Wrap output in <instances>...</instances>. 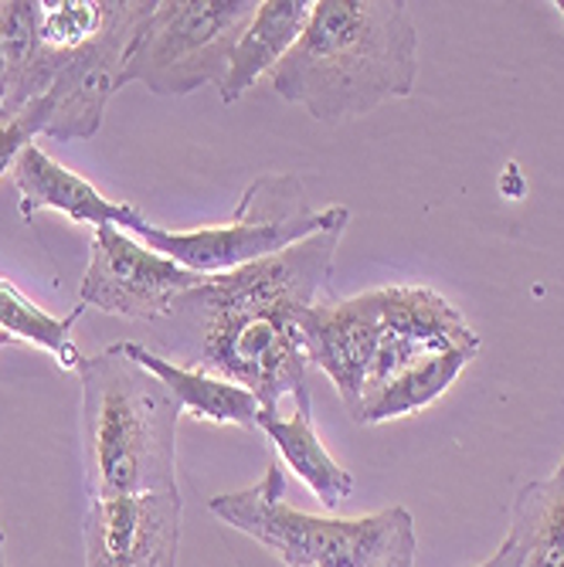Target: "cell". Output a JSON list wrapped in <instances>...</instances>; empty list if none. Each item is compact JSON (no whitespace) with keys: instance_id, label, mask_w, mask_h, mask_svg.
Listing matches in <instances>:
<instances>
[{"instance_id":"21","label":"cell","mask_w":564,"mask_h":567,"mask_svg":"<svg viewBox=\"0 0 564 567\" xmlns=\"http://www.w3.org/2000/svg\"><path fill=\"white\" fill-rule=\"evenodd\" d=\"M0 567H8V550H4V530H0Z\"/></svg>"},{"instance_id":"15","label":"cell","mask_w":564,"mask_h":567,"mask_svg":"<svg viewBox=\"0 0 564 567\" xmlns=\"http://www.w3.org/2000/svg\"><path fill=\"white\" fill-rule=\"evenodd\" d=\"M506 537L521 547V567H564V458L517 493Z\"/></svg>"},{"instance_id":"16","label":"cell","mask_w":564,"mask_h":567,"mask_svg":"<svg viewBox=\"0 0 564 567\" xmlns=\"http://www.w3.org/2000/svg\"><path fill=\"white\" fill-rule=\"evenodd\" d=\"M34 14L38 0H0V123L41 95Z\"/></svg>"},{"instance_id":"6","label":"cell","mask_w":564,"mask_h":567,"mask_svg":"<svg viewBox=\"0 0 564 567\" xmlns=\"http://www.w3.org/2000/svg\"><path fill=\"white\" fill-rule=\"evenodd\" d=\"M255 8V0H153L126 51L116 89L130 82H143L153 95L218 89Z\"/></svg>"},{"instance_id":"2","label":"cell","mask_w":564,"mask_h":567,"mask_svg":"<svg viewBox=\"0 0 564 567\" xmlns=\"http://www.w3.org/2000/svg\"><path fill=\"white\" fill-rule=\"evenodd\" d=\"M419 79V28L401 0H317L289 55L269 75L279 99L340 126L408 99Z\"/></svg>"},{"instance_id":"17","label":"cell","mask_w":564,"mask_h":567,"mask_svg":"<svg viewBox=\"0 0 564 567\" xmlns=\"http://www.w3.org/2000/svg\"><path fill=\"white\" fill-rule=\"evenodd\" d=\"M473 357L476 353H470V350H455V353H442V357L425 360V364L404 371L401 378L384 384L375 398H368L361 408H357L350 419L357 425H381V422L416 415V411L429 408L435 398H442L455 384V378L463 374V368Z\"/></svg>"},{"instance_id":"4","label":"cell","mask_w":564,"mask_h":567,"mask_svg":"<svg viewBox=\"0 0 564 567\" xmlns=\"http://www.w3.org/2000/svg\"><path fill=\"white\" fill-rule=\"evenodd\" d=\"M208 509L232 530L269 547L286 567H416L419 534L404 506H388L368 517H314L286 503V480L276 462L266 476L212 496Z\"/></svg>"},{"instance_id":"12","label":"cell","mask_w":564,"mask_h":567,"mask_svg":"<svg viewBox=\"0 0 564 567\" xmlns=\"http://www.w3.org/2000/svg\"><path fill=\"white\" fill-rule=\"evenodd\" d=\"M143 371H150L157 378L174 401L181 404V411L187 415L201 419V422H215V425H238V429H255L263 415V401L255 398L248 388L218 378L212 371H201V368H184L177 360L161 357L157 350H150L143 343L123 340L120 343Z\"/></svg>"},{"instance_id":"10","label":"cell","mask_w":564,"mask_h":567,"mask_svg":"<svg viewBox=\"0 0 564 567\" xmlns=\"http://www.w3.org/2000/svg\"><path fill=\"white\" fill-rule=\"evenodd\" d=\"M302 337L306 353H310V368H320L334 381L350 415L365 394L381 337L378 289L310 306L302 313Z\"/></svg>"},{"instance_id":"3","label":"cell","mask_w":564,"mask_h":567,"mask_svg":"<svg viewBox=\"0 0 564 567\" xmlns=\"http://www.w3.org/2000/svg\"><path fill=\"white\" fill-rule=\"evenodd\" d=\"M82 445L92 499L177 489L174 394L116 343L79 364Z\"/></svg>"},{"instance_id":"1","label":"cell","mask_w":564,"mask_h":567,"mask_svg":"<svg viewBox=\"0 0 564 567\" xmlns=\"http://www.w3.org/2000/svg\"><path fill=\"white\" fill-rule=\"evenodd\" d=\"M347 225L306 238L273 259L208 276L181 296L174 327L184 368H201L248 388L266 411L293 394L296 408H310V353L302 313L317 306L334 269Z\"/></svg>"},{"instance_id":"11","label":"cell","mask_w":564,"mask_h":567,"mask_svg":"<svg viewBox=\"0 0 564 567\" xmlns=\"http://www.w3.org/2000/svg\"><path fill=\"white\" fill-rule=\"evenodd\" d=\"M11 177H14V187H18V208H21L24 221H34L41 212H59L69 221L92 225V228L116 225V228L130 231L133 225L143 221V215L136 208L120 204V200H110L85 177L62 167L55 157H48L38 143H31L21 153Z\"/></svg>"},{"instance_id":"14","label":"cell","mask_w":564,"mask_h":567,"mask_svg":"<svg viewBox=\"0 0 564 567\" xmlns=\"http://www.w3.org/2000/svg\"><path fill=\"white\" fill-rule=\"evenodd\" d=\"M259 429L279 452V458L286 462V470L293 476H299V483L306 489H314V496L327 506L337 509V503H343L353 493V476L340 466V462L327 452V445L320 442L310 408H296L293 415H279V411H266L259 415Z\"/></svg>"},{"instance_id":"19","label":"cell","mask_w":564,"mask_h":567,"mask_svg":"<svg viewBox=\"0 0 564 567\" xmlns=\"http://www.w3.org/2000/svg\"><path fill=\"white\" fill-rule=\"evenodd\" d=\"M48 116H51V102L48 95H38L21 113L0 123V177L14 171L18 157L34 143V136H44Z\"/></svg>"},{"instance_id":"13","label":"cell","mask_w":564,"mask_h":567,"mask_svg":"<svg viewBox=\"0 0 564 567\" xmlns=\"http://www.w3.org/2000/svg\"><path fill=\"white\" fill-rule=\"evenodd\" d=\"M310 14H314L310 0H263V4L255 8L248 28L242 31V38L232 51L228 75L218 85V95L225 106L238 102L263 75L276 72V65L299 41L302 28L310 24Z\"/></svg>"},{"instance_id":"5","label":"cell","mask_w":564,"mask_h":567,"mask_svg":"<svg viewBox=\"0 0 564 567\" xmlns=\"http://www.w3.org/2000/svg\"><path fill=\"white\" fill-rule=\"evenodd\" d=\"M337 225H350V212L343 204L310 212L299 177L266 174L245 187L232 221L225 225L197 231H164L143 218L130 231L153 251L167 255V259L197 276H225L252 262L273 259V255Z\"/></svg>"},{"instance_id":"20","label":"cell","mask_w":564,"mask_h":567,"mask_svg":"<svg viewBox=\"0 0 564 567\" xmlns=\"http://www.w3.org/2000/svg\"><path fill=\"white\" fill-rule=\"evenodd\" d=\"M480 567H521V547L506 537V540H503V544H500V547H496V550H493Z\"/></svg>"},{"instance_id":"22","label":"cell","mask_w":564,"mask_h":567,"mask_svg":"<svg viewBox=\"0 0 564 567\" xmlns=\"http://www.w3.org/2000/svg\"><path fill=\"white\" fill-rule=\"evenodd\" d=\"M8 343H11V340H8L4 333H0V347H8Z\"/></svg>"},{"instance_id":"18","label":"cell","mask_w":564,"mask_h":567,"mask_svg":"<svg viewBox=\"0 0 564 567\" xmlns=\"http://www.w3.org/2000/svg\"><path fill=\"white\" fill-rule=\"evenodd\" d=\"M85 313V306H75L69 317H51L41 306H34L14 282L0 279V333L11 343H31L55 357L62 371H79L82 353L72 340L75 320Z\"/></svg>"},{"instance_id":"8","label":"cell","mask_w":564,"mask_h":567,"mask_svg":"<svg viewBox=\"0 0 564 567\" xmlns=\"http://www.w3.org/2000/svg\"><path fill=\"white\" fill-rule=\"evenodd\" d=\"M378 306H381V337L357 408L368 398H375L384 384H391L404 371L425 364L432 357L455 353V350H470V353L480 350V333L463 320V313L445 296H439L429 286H404V282L381 286Z\"/></svg>"},{"instance_id":"9","label":"cell","mask_w":564,"mask_h":567,"mask_svg":"<svg viewBox=\"0 0 564 567\" xmlns=\"http://www.w3.org/2000/svg\"><path fill=\"white\" fill-rule=\"evenodd\" d=\"M181 493L92 499L85 513V567H177Z\"/></svg>"},{"instance_id":"7","label":"cell","mask_w":564,"mask_h":567,"mask_svg":"<svg viewBox=\"0 0 564 567\" xmlns=\"http://www.w3.org/2000/svg\"><path fill=\"white\" fill-rule=\"evenodd\" d=\"M204 282L208 276L177 266L167 255L143 245L133 231L99 225L89 248V269L79 286V306L123 320L157 323L171 320L181 296Z\"/></svg>"}]
</instances>
